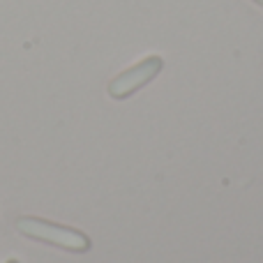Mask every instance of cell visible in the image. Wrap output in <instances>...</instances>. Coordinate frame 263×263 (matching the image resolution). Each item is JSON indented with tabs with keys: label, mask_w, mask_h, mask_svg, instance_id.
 I'll return each mask as SVG.
<instances>
[{
	"label": "cell",
	"mask_w": 263,
	"mask_h": 263,
	"mask_svg": "<svg viewBox=\"0 0 263 263\" xmlns=\"http://www.w3.org/2000/svg\"><path fill=\"white\" fill-rule=\"evenodd\" d=\"M256 3H259V5H261V7H263V0H256Z\"/></svg>",
	"instance_id": "4"
},
{
	"label": "cell",
	"mask_w": 263,
	"mask_h": 263,
	"mask_svg": "<svg viewBox=\"0 0 263 263\" xmlns=\"http://www.w3.org/2000/svg\"><path fill=\"white\" fill-rule=\"evenodd\" d=\"M7 263H18V261H16V259H9V261H7Z\"/></svg>",
	"instance_id": "3"
},
{
	"label": "cell",
	"mask_w": 263,
	"mask_h": 263,
	"mask_svg": "<svg viewBox=\"0 0 263 263\" xmlns=\"http://www.w3.org/2000/svg\"><path fill=\"white\" fill-rule=\"evenodd\" d=\"M16 231L21 236L30 238L37 242H46V245L60 247L67 252H83L90 250V238L86 233L77 231V229L63 227V224H53L49 219H40V217H18L16 219Z\"/></svg>",
	"instance_id": "1"
},
{
	"label": "cell",
	"mask_w": 263,
	"mask_h": 263,
	"mask_svg": "<svg viewBox=\"0 0 263 263\" xmlns=\"http://www.w3.org/2000/svg\"><path fill=\"white\" fill-rule=\"evenodd\" d=\"M162 67H164V60L159 58V55H150V58L141 60L139 65L129 67L127 72L118 74V77L109 83V95L114 97V100H127L136 90L148 86V83L162 72Z\"/></svg>",
	"instance_id": "2"
}]
</instances>
